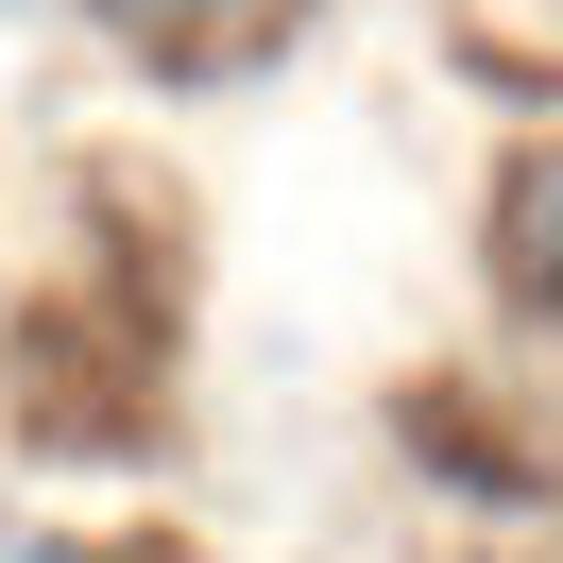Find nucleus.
<instances>
[{
	"mask_svg": "<svg viewBox=\"0 0 563 563\" xmlns=\"http://www.w3.org/2000/svg\"><path fill=\"white\" fill-rule=\"evenodd\" d=\"M120 52H172V69H206V52H240L256 18H290V0H86Z\"/></svg>",
	"mask_w": 563,
	"mask_h": 563,
	"instance_id": "obj_1",
	"label": "nucleus"
},
{
	"mask_svg": "<svg viewBox=\"0 0 563 563\" xmlns=\"http://www.w3.org/2000/svg\"><path fill=\"white\" fill-rule=\"evenodd\" d=\"M495 240H512V290L529 308H563V137L512 172V206H495Z\"/></svg>",
	"mask_w": 563,
	"mask_h": 563,
	"instance_id": "obj_2",
	"label": "nucleus"
},
{
	"mask_svg": "<svg viewBox=\"0 0 563 563\" xmlns=\"http://www.w3.org/2000/svg\"><path fill=\"white\" fill-rule=\"evenodd\" d=\"M0 18H35V0H0Z\"/></svg>",
	"mask_w": 563,
	"mask_h": 563,
	"instance_id": "obj_3",
	"label": "nucleus"
}]
</instances>
